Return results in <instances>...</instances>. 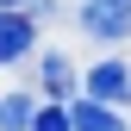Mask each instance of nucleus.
Returning <instances> with one entry per match:
<instances>
[{
  "mask_svg": "<svg viewBox=\"0 0 131 131\" xmlns=\"http://www.w3.org/2000/svg\"><path fill=\"white\" fill-rule=\"evenodd\" d=\"M88 94H94V100H131V69H125V62L88 69Z\"/></svg>",
  "mask_w": 131,
  "mask_h": 131,
  "instance_id": "nucleus-3",
  "label": "nucleus"
},
{
  "mask_svg": "<svg viewBox=\"0 0 131 131\" xmlns=\"http://www.w3.org/2000/svg\"><path fill=\"white\" fill-rule=\"evenodd\" d=\"M0 6H25V0H0Z\"/></svg>",
  "mask_w": 131,
  "mask_h": 131,
  "instance_id": "nucleus-8",
  "label": "nucleus"
},
{
  "mask_svg": "<svg viewBox=\"0 0 131 131\" xmlns=\"http://www.w3.org/2000/svg\"><path fill=\"white\" fill-rule=\"evenodd\" d=\"M31 50V19L19 6H0V62H19Z\"/></svg>",
  "mask_w": 131,
  "mask_h": 131,
  "instance_id": "nucleus-2",
  "label": "nucleus"
},
{
  "mask_svg": "<svg viewBox=\"0 0 131 131\" xmlns=\"http://www.w3.org/2000/svg\"><path fill=\"white\" fill-rule=\"evenodd\" d=\"M31 131H75V112H62V106H44L38 119H31Z\"/></svg>",
  "mask_w": 131,
  "mask_h": 131,
  "instance_id": "nucleus-7",
  "label": "nucleus"
},
{
  "mask_svg": "<svg viewBox=\"0 0 131 131\" xmlns=\"http://www.w3.org/2000/svg\"><path fill=\"white\" fill-rule=\"evenodd\" d=\"M31 119H38V112H31L25 94H6V100H0V131H31Z\"/></svg>",
  "mask_w": 131,
  "mask_h": 131,
  "instance_id": "nucleus-5",
  "label": "nucleus"
},
{
  "mask_svg": "<svg viewBox=\"0 0 131 131\" xmlns=\"http://www.w3.org/2000/svg\"><path fill=\"white\" fill-rule=\"evenodd\" d=\"M81 31L100 38V44L125 38L131 31V0H88V6H81Z\"/></svg>",
  "mask_w": 131,
  "mask_h": 131,
  "instance_id": "nucleus-1",
  "label": "nucleus"
},
{
  "mask_svg": "<svg viewBox=\"0 0 131 131\" xmlns=\"http://www.w3.org/2000/svg\"><path fill=\"white\" fill-rule=\"evenodd\" d=\"M69 112H75V131H125V125L112 119V112H106L100 100H94V94H88V100H75Z\"/></svg>",
  "mask_w": 131,
  "mask_h": 131,
  "instance_id": "nucleus-4",
  "label": "nucleus"
},
{
  "mask_svg": "<svg viewBox=\"0 0 131 131\" xmlns=\"http://www.w3.org/2000/svg\"><path fill=\"white\" fill-rule=\"evenodd\" d=\"M44 88H50V94H69V88H75L69 56H62V50H50V56H44Z\"/></svg>",
  "mask_w": 131,
  "mask_h": 131,
  "instance_id": "nucleus-6",
  "label": "nucleus"
}]
</instances>
